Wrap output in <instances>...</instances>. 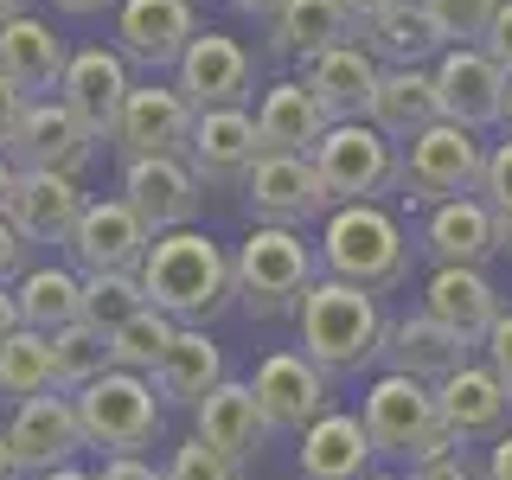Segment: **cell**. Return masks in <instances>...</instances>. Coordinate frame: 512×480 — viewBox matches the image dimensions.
Listing matches in <instances>:
<instances>
[{
    "mask_svg": "<svg viewBox=\"0 0 512 480\" xmlns=\"http://www.w3.org/2000/svg\"><path fill=\"white\" fill-rule=\"evenodd\" d=\"M148 308V295H141V282L135 276H84V327L96 333H116L128 314H141Z\"/></svg>",
    "mask_w": 512,
    "mask_h": 480,
    "instance_id": "obj_39",
    "label": "cell"
},
{
    "mask_svg": "<svg viewBox=\"0 0 512 480\" xmlns=\"http://www.w3.org/2000/svg\"><path fill=\"white\" fill-rule=\"evenodd\" d=\"M346 39H359V20L346 0H282V13L269 20V45L282 58H314Z\"/></svg>",
    "mask_w": 512,
    "mask_h": 480,
    "instance_id": "obj_34",
    "label": "cell"
},
{
    "mask_svg": "<svg viewBox=\"0 0 512 480\" xmlns=\"http://www.w3.org/2000/svg\"><path fill=\"white\" fill-rule=\"evenodd\" d=\"M26 256H32V250H26V237H20V231H13V224H7V218H0V288H13V282H20V276H26V269H32V263H26Z\"/></svg>",
    "mask_w": 512,
    "mask_h": 480,
    "instance_id": "obj_44",
    "label": "cell"
},
{
    "mask_svg": "<svg viewBox=\"0 0 512 480\" xmlns=\"http://www.w3.org/2000/svg\"><path fill=\"white\" fill-rule=\"evenodd\" d=\"M429 77H436L442 122L468 128V135H487V128L506 122V71L480 45H448Z\"/></svg>",
    "mask_w": 512,
    "mask_h": 480,
    "instance_id": "obj_10",
    "label": "cell"
},
{
    "mask_svg": "<svg viewBox=\"0 0 512 480\" xmlns=\"http://www.w3.org/2000/svg\"><path fill=\"white\" fill-rule=\"evenodd\" d=\"M410 480H480V474H474V461L461 455V448H448V455H436V461H416Z\"/></svg>",
    "mask_w": 512,
    "mask_h": 480,
    "instance_id": "obj_46",
    "label": "cell"
},
{
    "mask_svg": "<svg viewBox=\"0 0 512 480\" xmlns=\"http://www.w3.org/2000/svg\"><path fill=\"white\" fill-rule=\"evenodd\" d=\"M474 474L480 480H512V429H506L500 442H487V461H480Z\"/></svg>",
    "mask_w": 512,
    "mask_h": 480,
    "instance_id": "obj_49",
    "label": "cell"
},
{
    "mask_svg": "<svg viewBox=\"0 0 512 480\" xmlns=\"http://www.w3.org/2000/svg\"><path fill=\"white\" fill-rule=\"evenodd\" d=\"M7 160L20 173H64V180H84V167L96 160V135L58 103V96H32Z\"/></svg>",
    "mask_w": 512,
    "mask_h": 480,
    "instance_id": "obj_11",
    "label": "cell"
},
{
    "mask_svg": "<svg viewBox=\"0 0 512 480\" xmlns=\"http://www.w3.org/2000/svg\"><path fill=\"white\" fill-rule=\"evenodd\" d=\"M423 314L442 320L455 340L480 346L506 308H500V288L487 282V269H436V276L423 282Z\"/></svg>",
    "mask_w": 512,
    "mask_h": 480,
    "instance_id": "obj_27",
    "label": "cell"
},
{
    "mask_svg": "<svg viewBox=\"0 0 512 480\" xmlns=\"http://www.w3.org/2000/svg\"><path fill=\"white\" fill-rule=\"evenodd\" d=\"M365 480H404V474H365Z\"/></svg>",
    "mask_w": 512,
    "mask_h": 480,
    "instance_id": "obj_60",
    "label": "cell"
},
{
    "mask_svg": "<svg viewBox=\"0 0 512 480\" xmlns=\"http://www.w3.org/2000/svg\"><path fill=\"white\" fill-rule=\"evenodd\" d=\"M250 391H256V410H263L269 429H295L301 436L308 423L327 416V372L308 365L301 352H269V359L256 365Z\"/></svg>",
    "mask_w": 512,
    "mask_h": 480,
    "instance_id": "obj_22",
    "label": "cell"
},
{
    "mask_svg": "<svg viewBox=\"0 0 512 480\" xmlns=\"http://www.w3.org/2000/svg\"><path fill=\"white\" fill-rule=\"evenodd\" d=\"M365 468H372V436L359 416L327 410L301 429V480H365Z\"/></svg>",
    "mask_w": 512,
    "mask_h": 480,
    "instance_id": "obj_33",
    "label": "cell"
},
{
    "mask_svg": "<svg viewBox=\"0 0 512 480\" xmlns=\"http://www.w3.org/2000/svg\"><path fill=\"white\" fill-rule=\"evenodd\" d=\"M192 436H199L205 448H218V455H231V461H250L263 455V442H269V423H263V410H256V391H250V378H224L212 397H205L199 410H192Z\"/></svg>",
    "mask_w": 512,
    "mask_h": 480,
    "instance_id": "obj_26",
    "label": "cell"
},
{
    "mask_svg": "<svg viewBox=\"0 0 512 480\" xmlns=\"http://www.w3.org/2000/svg\"><path fill=\"white\" fill-rule=\"evenodd\" d=\"M237 192H244L250 224H276V231H301V224L333 212V199H327L308 154H256V167L244 173Z\"/></svg>",
    "mask_w": 512,
    "mask_h": 480,
    "instance_id": "obj_9",
    "label": "cell"
},
{
    "mask_svg": "<svg viewBox=\"0 0 512 480\" xmlns=\"http://www.w3.org/2000/svg\"><path fill=\"white\" fill-rule=\"evenodd\" d=\"M141 295H148L154 314H167L173 327H212V320L237 301L231 288V256H224L218 237H205L199 224L192 231H167L154 237L148 256L135 269Z\"/></svg>",
    "mask_w": 512,
    "mask_h": 480,
    "instance_id": "obj_1",
    "label": "cell"
},
{
    "mask_svg": "<svg viewBox=\"0 0 512 480\" xmlns=\"http://www.w3.org/2000/svg\"><path fill=\"white\" fill-rule=\"evenodd\" d=\"M148 244H154V231L128 212L122 192H116V199H84V218H77L64 250H71L77 276H135Z\"/></svg>",
    "mask_w": 512,
    "mask_h": 480,
    "instance_id": "obj_12",
    "label": "cell"
},
{
    "mask_svg": "<svg viewBox=\"0 0 512 480\" xmlns=\"http://www.w3.org/2000/svg\"><path fill=\"white\" fill-rule=\"evenodd\" d=\"M13 173H20V167H13V160L0 154V205H7V192H13Z\"/></svg>",
    "mask_w": 512,
    "mask_h": 480,
    "instance_id": "obj_55",
    "label": "cell"
},
{
    "mask_svg": "<svg viewBox=\"0 0 512 480\" xmlns=\"http://www.w3.org/2000/svg\"><path fill=\"white\" fill-rule=\"evenodd\" d=\"M327 128H333V116L320 109V96L301 77L269 84L263 103H256V141H263V154H314Z\"/></svg>",
    "mask_w": 512,
    "mask_h": 480,
    "instance_id": "obj_28",
    "label": "cell"
},
{
    "mask_svg": "<svg viewBox=\"0 0 512 480\" xmlns=\"http://www.w3.org/2000/svg\"><path fill=\"white\" fill-rule=\"evenodd\" d=\"M39 480H96V474H84V468L71 461V468H52V474H39Z\"/></svg>",
    "mask_w": 512,
    "mask_h": 480,
    "instance_id": "obj_56",
    "label": "cell"
},
{
    "mask_svg": "<svg viewBox=\"0 0 512 480\" xmlns=\"http://www.w3.org/2000/svg\"><path fill=\"white\" fill-rule=\"evenodd\" d=\"M416 250L436 256V269H480L493 250H500V218L487 212L480 192L442 199V205L423 212V224H416Z\"/></svg>",
    "mask_w": 512,
    "mask_h": 480,
    "instance_id": "obj_21",
    "label": "cell"
},
{
    "mask_svg": "<svg viewBox=\"0 0 512 480\" xmlns=\"http://www.w3.org/2000/svg\"><path fill=\"white\" fill-rule=\"evenodd\" d=\"M301 84L320 96V109H327L333 122H365V103H372V90H378V58L365 52L359 39L327 45V52L301 58Z\"/></svg>",
    "mask_w": 512,
    "mask_h": 480,
    "instance_id": "obj_25",
    "label": "cell"
},
{
    "mask_svg": "<svg viewBox=\"0 0 512 480\" xmlns=\"http://www.w3.org/2000/svg\"><path fill=\"white\" fill-rule=\"evenodd\" d=\"M308 160L333 205H378L384 192H404V148L372 122H333Z\"/></svg>",
    "mask_w": 512,
    "mask_h": 480,
    "instance_id": "obj_7",
    "label": "cell"
},
{
    "mask_svg": "<svg viewBox=\"0 0 512 480\" xmlns=\"http://www.w3.org/2000/svg\"><path fill=\"white\" fill-rule=\"evenodd\" d=\"M96 480H167V474H160L154 461H141V455H116V461H103Z\"/></svg>",
    "mask_w": 512,
    "mask_h": 480,
    "instance_id": "obj_48",
    "label": "cell"
},
{
    "mask_svg": "<svg viewBox=\"0 0 512 480\" xmlns=\"http://www.w3.org/2000/svg\"><path fill=\"white\" fill-rule=\"evenodd\" d=\"M167 480H250L244 461H231V455H218V448H205L199 436H186L180 448H173V461L160 468Z\"/></svg>",
    "mask_w": 512,
    "mask_h": 480,
    "instance_id": "obj_41",
    "label": "cell"
},
{
    "mask_svg": "<svg viewBox=\"0 0 512 480\" xmlns=\"http://www.w3.org/2000/svg\"><path fill=\"white\" fill-rule=\"evenodd\" d=\"M500 128H506V135H512V77H506V122H500Z\"/></svg>",
    "mask_w": 512,
    "mask_h": 480,
    "instance_id": "obj_59",
    "label": "cell"
},
{
    "mask_svg": "<svg viewBox=\"0 0 512 480\" xmlns=\"http://www.w3.org/2000/svg\"><path fill=\"white\" fill-rule=\"evenodd\" d=\"M320 269L333 282H352L365 295H391L410 282V231L384 205H333L320 218Z\"/></svg>",
    "mask_w": 512,
    "mask_h": 480,
    "instance_id": "obj_3",
    "label": "cell"
},
{
    "mask_svg": "<svg viewBox=\"0 0 512 480\" xmlns=\"http://www.w3.org/2000/svg\"><path fill=\"white\" fill-rule=\"evenodd\" d=\"M128 90H135V77H128V58L109 52V45H77L71 58H64V77H58V103L71 109L77 122L90 128L96 141H109V128H116Z\"/></svg>",
    "mask_w": 512,
    "mask_h": 480,
    "instance_id": "obj_16",
    "label": "cell"
},
{
    "mask_svg": "<svg viewBox=\"0 0 512 480\" xmlns=\"http://www.w3.org/2000/svg\"><path fill=\"white\" fill-rule=\"evenodd\" d=\"M218 384H224V352L212 346V333H205V327H180L173 346H167V359L154 365V397H160V404L199 410Z\"/></svg>",
    "mask_w": 512,
    "mask_h": 480,
    "instance_id": "obj_32",
    "label": "cell"
},
{
    "mask_svg": "<svg viewBox=\"0 0 512 480\" xmlns=\"http://www.w3.org/2000/svg\"><path fill=\"white\" fill-rule=\"evenodd\" d=\"M0 480H20V461H13V448H7V436H0Z\"/></svg>",
    "mask_w": 512,
    "mask_h": 480,
    "instance_id": "obj_54",
    "label": "cell"
},
{
    "mask_svg": "<svg viewBox=\"0 0 512 480\" xmlns=\"http://www.w3.org/2000/svg\"><path fill=\"white\" fill-rule=\"evenodd\" d=\"M58 13H77V20H90V13H109V7H122V0H52Z\"/></svg>",
    "mask_w": 512,
    "mask_h": 480,
    "instance_id": "obj_50",
    "label": "cell"
},
{
    "mask_svg": "<svg viewBox=\"0 0 512 480\" xmlns=\"http://www.w3.org/2000/svg\"><path fill=\"white\" fill-rule=\"evenodd\" d=\"M52 340V391L64 397H77L84 384H96L109 372V333H96V327H64V333H45Z\"/></svg>",
    "mask_w": 512,
    "mask_h": 480,
    "instance_id": "obj_37",
    "label": "cell"
},
{
    "mask_svg": "<svg viewBox=\"0 0 512 480\" xmlns=\"http://www.w3.org/2000/svg\"><path fill=\"white\" fill-rule=\"evenodd\" d=\"M20 13H26V0H0V26H7V20H20Z\"/></svg>",
    "mask_w": 512,
    "mask_h": 480,
    "instance_id": "obj_57",
    "label": "cell"
},
{
    "mask_svg": "<svg viewBox=\"0 0 512 480\" xmlns=\"http://www.w3.org/2000/svg\"><path fill=\"white\" fill-rule=\"evenodd\" d=\"M480 52H487L500 71L512 77V0H500V13H493V26H487V39H480Z\"/></svg>",
    "mask_w": 512,
    "mask_h": 480,
    "instance_id": "obj_45",
    "label": "cell"
},
{
    "mask_svg": "<svg viewBox=\"0 0 512 480\" xmlns=\"http://www.w3.org/2000/svg\"><path fill=\"white\" fill-rule=\"evenodd\" d=\"M0 218L26 237V250L71 244L77 218H84V186L64 180V173H13V192L0 205Z\"/></svg>",
    "mask_w": 512,
    "mask_h": 480,
    "instance_id": "obj_20",
    "label": "cell"
},
{
    "mask_svg": "<svg viewBox=\"0 0 512 480\" xmlns=\"http://www.w3.org/2000/svg\"><path fill=\"white\" fill-rule=\"evenodd\" d=\"M7 448L13 461H20L26 480L52 474V468H71L77 448H84V429H77V404L64 391H45V397H26V404H13L7 416Z\"/></svg>",
    "mask_w": 512,
    "mask_h": 480,
    "instance_id": "obj_13",
    "label": "cell"
},
{
    "mask_svg": "<svg viewBox=\"0 0 512 480\" xmlns=\"http://www.w3.org/2000/svg\"><path fill=\"white\" fill-rule=\"evenodd\" d=\"M173 320L167 314H154V308H141V314H128L116 333H109V365L116 372H141V378H154V365L167 359V346H173Z\"/></svg>",
    "mask_w": 512,
    "mask_h": 480,
    "instance_id": "obj_38",
    "label": "cell"
},
{
    "mask_svg": "<svg viewBox=\"0 0 512 480\" xmlns=\"http://www.w3.org/2000/svg\"><path fill=\"white\" fill-rule=\"evenodd\" d=\"M64 39L52 20H39V13H20V20L0 26V77H7L13 90L26 96H52L58 77H64Z\"/></svg>",
    "mask_w": 512,
    "mask_h": 480,
    "instance_id": "obj_29",
    "label": "cell"
},
{
    "mask_svg": "<svg viewBox=\"0 0 512 480\" xmlns=\"http://www.w3.org/2000/svg\"><path fill=\"white\" fill-rule=\"evenodd\" d=\"M231 7H237V13H256V20H276L282 0H231Z\"/></svg>",
    "mask_w": 512,
    "mask_h": 480,
    "instance_id": "obj_52",
    "label": "cell"
},
{
    "mask_svg": "<svg viewBox=\"0 0 512 480\" xmlns=\"http://www.w3.org/2000/svg\"><path fill=\"white\" fill-rule=\"evenodd\" d=\"M480 199H487L493 218H512V135L487 148V167H480Z\"/></svg>",
    "mask_w": 512,
    "mask_h": 480,
    "instance_id": "obj_42",
    "label": "cell"
},
{
    "mask_svg": "<svg viewBox=\"0 0 512 480\" xmlns=\"http://www.w3.org/2000/svg\"><path fill=\"white\" fill-rule=\"evenodd\" d=\"M500 250H512V218H500Z\"/></svg>",
    "mask_w": 512,
    "mask_h": 480,
    "instance_id": "obj_58",
    "label": "cell"
},
{
    "mask_svg": "<svg viewBox=\"0 0 512 480\" xmlns=\"http://www.w3.org/2000/svg\"><path fill=\"white\" fill-rule=\"evenodd\" d=\"M52 391V340L45 333H7L0 340V397L7 404H26V397H45Z\"/></svg>",
    "mask_w": 512,
    "mask_h": 480,
    "instance_id": "obj_36",
    "label": "cell"
},
{
    "mask_svg": "<svg viewBox=\"0 0 512 480\" xmlns=\"http://www.w3.org/2000/svg\"><path fill=\"white\" fill-rule=\"evenodd\" d=\"M263 141H256V116L250 109H199L186 135V167L199 186H244V173L256 167Z\"/></svg>",
    "mask_w": 512,
    "mask_h": 480,
    "instance_id": "obj_19",
    "label": "cell"
},
{
    "mask_svg": "<svg viewBox=\"0 0 512 480\" xmlns=\"http://www.w3.org/2000/svg\"><path fill=\"white\" fill-rule=\"evenodd\" d=\"M352 7V20H372V13H384V7H397V0H346Z\"/></svg>",
    "mask_w": 512,
    "mask_h": 480,
    "instance_id": "obj_53",
    "label": "cell"
},
{
    "mask_svg": "<svg viewBox=\"0 0 512 480\" xmlns=\"http://www.w3.org/2000/svg\"><path fill=\"white\" fill-rule=\"evenodd\" d=\"M429 26L442 32V45H480L500 13V0H423Z\"/></svg>",
    "mask_w": 512,
    "mask_h": 480,
    "instance_id": "obj_40",
    "label": "cell"
},
{
    "mask_svg": "<svg viewBox=\"0 0 512 480\" xmlns=\"http://www.w3.org/2000/svg\"><path fill=\"white\" fill-rule=\"evenodd\" d=\"M71 404H77L84 448H96L103 461L141 455V448H154V436H160V397H154V378H141V372H116V365H109V372L96 384H84Z\"/></svg>",
    "mask_w": 512,
    "mask_h": 480,
    "instance_id": "obj_6",
    "label": "cell"
},
{
    "mask_svg": "<svg viewBox=\"0 0 512 480\" xmlns=\"http://www.w3.org/2000/svg\"><path fill=\"white\" fill-rule=\"evenodd\" d=\"M480 346H487V372L500 378V391L512 397V314H500V320H493V333H487Z\"/></svg>",
    "mask_w": 512,
    "mask_h": 480,
    "instance_id": "obj_43",
    "label": "cell"
},
{
    "mask_svg": "<svg viewBox=\"0 0 512 480\" xmlns=\"http://www.w3.org/2000/svg\"><path fill=\"white\" fill-rule=\"evenodd\" d=\"M192 7H199V0H192Z\"/></svg>",
    "mask_w": 512,
    "mask_h": 480,
    "instance_id": "obj_61",
    "label": "cell"
},
{
    "mask_svg": "<svg viewBox=\"0 0 512 480\" xmlns=\"http://www.w3.org/2000/svg\"><path fill=\"white\" fill-rule=\"evenodd\" d=\"M122 205L154 237H167V231H192V218L205 205V186L192 180L186 160H128L122 167Z\"/></svg>",
    "mask_w": 512,
    "mask_h": 480,
    "instance_id": "obj_18",
    "label": "cell"
},
{
    "mask_svg": "<svg viewBox=\"0 0 512 480\" xmlns=\"http://www.w3.org/2000/svg\"><path fill=\"white\" fill-rule=\"evenodd\" d=\"M468 359H474V346L455 340V333H448L442 320H429V314L391 320V327H384V346H378V365H384V372L416 378V384H429V391H436L442 378H455Z\"/></svg>",
    "mask_w": 512,
    "mask_h": 480,
    "instance_id": "obj_23",
    "label": "cell"
},
{
    "mask_svg": "<svg viewBox=\"0 0 512 480\" xmlns=\"http://www.w3.org/2000/svg\"><path fill=\"white\" fill-rule=\"evenodd\" d=\"M173 90H180L192 109H244L250 90H256V64L237 39L199 32L180 52V64H173Z\"/></svg>",
    "mask_w": 512,
    "mask_h": 480,
    "instance_id": "obj_15",
    "label": "cell"
},
{
    "mask_svg": "<svg viewBox=\"0 0 512 480\" xmlns=\"http://www.w3.org/2000/svg\"><path fill=\"white\" fill-rule=\"evenodd\" d=\"M365 122H372L384 141L410 148L423 128L442 122L436 77H429V71H378V90H372V103H365Z\"/></svg>",
    "mask_w": 512,
    "mask_h": 480,
    "instance_id": "obj_31",
    "label": "cell"
},
{
    "mask_svg": "<svg viewBox=\"0 0 512 480\" xmlns=\"http://www.w3.org/2000/svg\"><path fill=\"white\" fill-rule=\"evenodd\" d=\"M480 167H487V141L455 122H436L404 148V199L423 212L442 199H468L480 192Z\"/></svg>",
    "mask_w": 512,
    "mask_h": 480,
    "instance_id": "obj_8",
    "label": "cell"
},
{
    "mask_svg": "<svg viewBox=\"0 0 512 480\" xmlns=\"http://www.w3.org/2000/svg\"><path fill=\"white\" fill-rule=\"evenodd\" d=\"M359 45L378 58V71H423L429 58H442V32L429 26L423 0H397V7L372 13V20H359Z\"/></svg>",
    "mask_w": 512,
    "mask_h": 480,
    "instance_id": "obj_30",
    "label": "cell"
},
{
    "mask_svg": "<svg viewBox=\"0 0 512 480\" xmlns=\"http://www.w3.org/2000/svg\"><path fill=\"white\" fill-rule=\"evenodd\" d=\"M436 410H442V429H448V442H455V448L500 442L506 423H512V397L500 391V378H493L487 365H474V359L461 365L455 378L436 384Z\"/></svg>",
    "mask_w": 512,
    "mask_h": 480,
    "instance_id": "obj_24",
    "label": "cell"
},
{
    "mask_svg": "<svg viewBox=\"0 0 512 480\" xmlns=\"http://www.w3.org/2000/svg\"><path fill=\"white\" fill-rule=\"evenodd\" d=\"M192 39H199L192 0H122L116 7V52L141 71H173Z\"/></svg>",
    "mask_w": 512,
    "mask_h": 480,
    "instance_id": "obj_17",
    "label": "cell"
},
{
    "mask_svg": "<svg viewBox=\"0 0 512 480\" xmlns=\"http://www.w3.org/2000/svg\"><path fill=\"white\" fill-rule=\"evenodd\" d=\"M13 308H20V327H32V333H64L84 314V276L64 263H32L13 282Z\"/></svg>",
    "mask_w": 512,
    "mask_h": 480,
    "instance_id": "obj_35",
    "label": "cell"
},
{
    "mask_svg": "<svg viewBox=\"0 0 512 480\" xmlns=\"http://www.w3.org/2000/svg\"><path fill=\"white\" fill-rule=\"evenodd\" d=\"M20 333V308H13V288H0V340Z\"/></svg>",
    "mask_w": 512,
    "mask_h": 480,
    "instance_id": "obj_51",
    "label": "cell"
},
{
    "mask_svg": "<svg viewBox=\"0 0 512 480\" xmlns=\"http://www.w3.org/2000/svg\"><path fill=\"white\" fill-rule=\"evenodd\" d=\"M320 282V250L301 231H276V224H250V237L231 256V288L237 308L250 320H282L301 308V295Z\"/></svg>",
    "mask_w": 512,
    "mask_h": 480,
    "instance_id": "obj_4",
    "label": "cell"
},
{
    "mask_svg": "<svg viewBox=\"0 0 512 480\" xmlns=\"http://www.w3.org/2000/svg\"><path fill=\"white\" fill-rule=\"evenodd\" d=\"M359 423L372 436V455H391V461H436L448 455V429H442V410H436V391L416 378H397V372H378L372 391L359 404Z\"/></svg>",
    "mask_w": 512,
    "mask_h": 480,
    "instance_id": "obj_5",
    "label": "cell"
},
{
    "mask_svg": "<svg viewBox=\"0 0 512 480\" xmlns=\"http://www.w3.org/2000/svg\"><path fill=\"white\" fill-rule=\"evenodd\" d=\"M295 327H301V359H308V365H320L327 378L333 372L359 378L365 365H378V346H384V327H391V320H384L378 295L320 276L308 295H301Z\"/></svg>",
    "mask_w": 512,
    "mask_h": 480,
    "instance_id": "obj_2",
    "label": "cell"
},
{
    "mask_svg": "<svg viewBox=\"0 0 512 480\" xmlns=\"http://www.w3.org/2000/svg\"><path fill=\"white\" fill-rule=\"evenodd\" d=\"M192 116H199V109L173 84H135L116 128H109V141H116L128 160H180L186 135H192Z\"/></svg>",
    "mask_w": 512,
    "mask_h": 480,
    "instance_id": "obj_14",
    "label": "cell"
},
{
    "mask_svg": "<svg viewBox=\"0 0 512 480\" xmlns=\"http://www.w3.org/2000/svg\"><path fill=\"white\" fill-rule=\"evenodd\" d=\"M26 103H32V96H26V90H13L7 77H0V154L13 148V135H20V122H26Z\"/></svg>",
    "mask_w": 512,
    "mask_h": 480,
    "instance_id": "obj_47",
    "label": "cell"
}]
</instances>
